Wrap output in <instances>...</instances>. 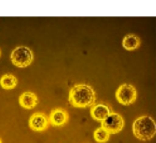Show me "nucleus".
I'll return each mask as SVG.
<instances>
[{
    "label": "nucleus",
    "instance_id": "f257e3e1",
    "mask_svg": "<svg viewBox=\"0 0 156 143\" xmlns=\"http://www.w3.org/2000/svg\"><path fill=\"white\" fill-rule=\"evenodd\" d=\"M68 100L69 103L74 107H92L96 102V93L88 85H76L71 89Z\"/></svg>",
    "mask_w": 156,
    "mask_h": 143
},
{
    "label": "nucleus",
    "instance_id": "f03ea898",
    "mask_svg": "<svg viewBox=\"0 0 156 143\" xmlns=\"http://www.w3.org/2000/svg\"><path fill=\"white\" fill-rule=\"evenodd\" d=\"M132 131L139 139L149 140L156 135V122L150 116L140 117L134 121Z\"/></svg>",
    "mask_w": 156,
    "mask_h": 143
},
{
    "label": "nucleus",
    "instance_id": "7ed1b4c3",
    "mask_svg": "<svg viewBox=\"0 0 156 143\" xmlns=\"http://www.w3.org/2000/svg\"><path fill=\"white\" fill-rule=\"evenodd\" d=\"M11 61L18 67H26L32 62L33 53L28 47L19 46L13 50Z\"/></svg>",
    "mask_w": 156,
    "mask_h": 143
},
{
    "label": "nucleus",
    "instance_id": "20e7f679",
    "mask_svg": "<svg viewBox=\"0 0 156 143\" xmlns=\"http://www.w3.org/2000/svg\"><path fill=\"white\" fill-rule=\"evenodd\" d=\"M116 98L121 105L129 106L136 101L137 91L136 88L128 84H124L119 87L116 92Z\"/></svg>",
    "mask_w": 156,
    "mask_h": 143
},
{
    "label": "nucleus",
    "instance_id": "39448f33",
    "mask_svg": "<svg viewBox=\"0 0 156 143\" xmlns=\"http://www.w3.org/2000/svg\"><path fill=\"white\" fill-rule=\"evenodd\" d=\"M101 127L105 128L107 131H108L110 134H116L122 130L124 127V119L120 115L112 112L102 122Z\"/></svg>",
    "mask_w": 156,
    "mask_h": 143
},
{
    "label": "nucleus",
    "instance_id": "423d86ee",
    "mask_svg": "<svg viewBox=\"0 0 156 143\" xmlns=\"http://www.w3.org/2000/svg\"><path fill=\"white\" fill-rule=\"evenodd\" d=\"M49 124H50L49 117L44 113H41V112L34 113L29 120L30 127L35 131L45 130L46 128H48Z\"/></svg>",
    "mask_w": 156,
    "mask_h": 143
},
{
    "label": "nucleus",
    "instance_id": "0eeeda50",
    "mask_svg": "<svg viewBox=\"0 0 156 143\" xmlns=\"http://www.w3.org/2000/svg\"><path fill=\"white\" fill-rule=\"evenodd\" d=\"M112 113L111 107L104 103L94 105L90 109V114L95 120L103 122Z\"/></svg>",
    "mask_w": 156,
    "mask_h": 143
},
{
    "label": "nucleus",
    "instance_id": "6e6552de",
    "mask_svg": "<svg viewBox=\"0 0 156 143\" xmlns=\"http://www.w3.org/2000/svg\"><path fill=\"white\" fill-rule=\"evenodd\" d=\"M68 113L63 108H54L49 116L50 123L54 127L63 126L68 121Z\"/></svg>",
    "mask_w": 156,
    "mask_h": 143
},
{
    "label": "nucleus",
    "instance_id": "1a4fd4ad",
    "mask_svg": "<svg viewBox=\"0 0 156 143\" xmlns=\"http://www.w3.org/2000/svg\"><path fill=\"white\" fill-rule=\"evenodd\" d=\"M38 104V97L31 92H26L20 96V105L27 109L34 108Z\"/></svg>",
    "mask_w": 156,
    "mask_h": 143
},
{
    "label": "nucleus",
    "instance_id": "9d476101",
    "mask_svg": "<svg viewBox=\"0 0 156 143\" xmlns=\"http://www.w3.org/2000/svg\"><path fill=\"white\" fill-rule=\"evenodd\" d=\"M122 45H123L124 49H126L128 51H133L140 47V40L138 36H136L134 34H129L123 39Z\"/></svg>",
    "mask_w": 156,
    "mask_h": 143
},
{
    "label": "nucleus",
    "instance_id": "9b49d317",
    "mask_svg": "<svg viewBox=\"0 0 156 143\" xmlns=\"http://www.w3.org/2000/svg\"><path fill=\"white\" fill-rule=\"evenodd\" d=\"M0 85L5 89H12L18 85V79L14 75L7 74L0 79Z\"/></svg>",
    "mask_w": 156,
    "mask_h": 143
},
{
    "label": "nucleus",
    "instance_id": "f8f14e48",
    "mask_svg": "<svg viewBox=\"0 0 156 143\" xmlns=\"http://www.w3.org/2000/svg\"><path fill=\"white\" fill-rule=\"evenodd\" d=\"M109 137H110V133L108 131H107L105 128H103L102 127L97 128L94 132V138H95L96 141L99 142V143L107 142L109 139Z\"/></svg>",
    "mask_w": 156,
    "mask_h": 143
},
{
    "label": "nucleus",
    "instance_id": "ddd939ff",
    "mask_svg": "<svg viewBox=\"0 0 156 143\" xmlns=\"http://www.w3.org/2000/svg\"><path fill=\"white\" fill-rule=\"evenodd\" d=\"M0 143H2V142H1V139H0Z\"/></svg>",
    "mask_w": 156,
    "mask_h": 143
}]
</instances>
